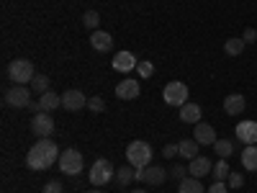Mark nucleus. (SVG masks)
Returning <instances> with one entry per match:
<instances>
[{
  "label": "nucleus",
  "mask_w": 257,
  "mask_h": 193,
  "mask_svg": "<svg viewBox=\"0 0 257 193\" xmlns=\"http://www.w3.org/2000/svg\"><path fill=\"white\" fill-rule=\"evenodd\" d=\"M137 64L139 62L132 52H118L113 57V70H118V72H132V70H137Z\"/></svg>",
  "instance_id": "2eb2a0df"
},
{
  "label": "nucleus",
  "mask_w": 257,
  "mask_h": 193,
  "mask_svg": "<svg viewBox=\"0 0 257 193\" xmlns=\"http://www.w3.org/2000/svg\"><path fill=\"white\" fill-rule=\"evenodd\" d=\"M213 149H216V155L219 157H231V152H234V142L231 139H216L213 142Z\"/></svg>",
  "instance_id": "b1692460"
},
{
  "label": "nucleus",
  "mask_w": 257,
  "mask_h": 193,
  "mask_svg": "<svg viewBox=\"0 0 257 193\" xmlns=\"http://www.w3.org/2000/svg\"><path fill=\"white\" fill-rule=\"evenodd\" d=\"M31 88H34L39 95H44V93L49 90V77H47V75H36V77L31 80Z\"/></svg>",
  "instance_id": "bb28decb"
},
{
  "label": "nucleus",
  "mask_w": 257,
  "mask_h": 193,
  "mask_svg": "<svg viewBox=\"0 0 257 193\" xmlns=\"http://www.w3.org/2000/svg\"><path fill=\"white\" fill-rule=\"evenodd\" d=\"M113 178H116V167L111 165V160L98 157V160L93 162V167H90V183H93L95 188H100V185H105V183H111Z\"/></svg>",
  "instance_id": "20e7f679"
},
{
  "label": "nucleus",
  "mask_w": 257,
  "mask_h": 193,
  "mask_svg": "<svg viewBox=\"0 0 257 193\" xmlns=\"http://www.w3.org/2000/svg\"><path fill=\"white\" fill-rule=\"evenodd\" d=\"M162 98H165L167 106H178V109H183V106L188 103V85L180 82V80L167 82L165 90H162Z\"/></svg>",
  "instance_id": "39448f33"
},
{
  "label": "nucleus",
  "mask_w": 257,
  "mask_h": 193,
  "mask_svg": "<svg viewBox=\"0 0 257 193\" xmlns=\"http://www.w3.org/2000/svg\"><path fill=\"white\" fill-rule=\"evenodd\" d=\"M242 165H244V170H249V173H254V170H257V144H247L244 147Z\"/></svg>",
  "instance_id": "6ab92c4d"
},
{
  "label": "nucleus",
  "mask_w": 257,
  "mask_h": 193,
  "mask_svg": "<svg viewBox=\"0 0 257 193\" xmlns=\"http://www.w3.org/2000/svg\"><path fill=\"white\" fill-rule=\"evenodd\" d=\"M88 109H90V111H95V114H100V111H105V101H103L100 95L88 98Z\"/></svg>",
  "instance_id": "c756f323"
},
{
  "label": "nucleus",
  "mask_w": 257,
  "mask_h": 193,
  "mask_svg": "<svg viewBox=\"0 0 257 193\" xmlns=\"http://www.w3.org/2000/svg\"><path fill=\"white\" fill-rule=\"evenodd\" d=\"M39 106H41V111H54L57 106H62V95H57V93H52V90H47L44 95L39 98Z\"/></svg>",
  "instance_id": "412c9836"
},
{
  "label": "nucleus",
  "mask_w": 257,
  "mask_h": 193,
  "mask_svg": "<svg viewBox=\"0 0 257 193\" xmlns=\"http://www.w3.org/2000/svg\"><path fill=\"white\" fill-rule=\"evenodd\" d=\"M211 170H213V165H211L208 157H193L190 165H188V173H190L193 178H203V175L211 173Z\"/></svg>",
  "instance_id": "dca6fc26"
},
{
  "label": "nucleus",
  "mask_w": 257,
  "mask_h": 193,
  "mask_svg": "<svg viewBox=\"0 0 257 193\" xmlns=\"http://www.w3.org/2000/svg\"><path fill=\"white\" fill-rule=\"evenodd\" d=\"M173 178H178V180H183V178H188V167H183V165H173Z\"/></svg>",
  "instance_id": "473e14b6"
},
{
  "label": "nucleus",
  "mask_w": 257,
  "mask_h": 193,
  "mask_svg": "<svg viewBox=\"0 0 257 193\" xmlns=\"http://www.w3.org/2000/svg\"><path fill=\"white\" fill-rule=\"evenodd\" d=\"M88 106V98H85L80 90H67V93H62V109H67V111H80Z\"/></svg>",
  "instance_id": "9d476101"
},
{
  "label": "nucleus",
  "mask_w": 257,
  "mask_h": 193,
  "mask_svg": "<svg viewBox=\"0 0 257 193\" xmlns=\"http://www.w3.org/2000/svg\"><path fill=\"white\" fill-rule=\"evenodd\" d=\"M126 160H128V165H134V167L152 165V162H149V160H152V144L144 142V139H134L132 144L126 147Z\"/></svg>",
  "instance_id": "f03ea898"
},
{
  "label": "nucleus",
  "mask_w": 257,
  "mask_h": 193,
  "mask_svg": "<svg viewBox=\"0 0 257 193\" xmlns=\"http://www.w3.org/2000/svg\"><path fill=\"white\" fill-rule=\"evenodd\" d=\"M226 188H229V185H226L224 180H213V185H211L206 193H226Z\"/></svg>",
  "instance_id": "72a5a7b5"
},
{
  "label": "nucleus",
  "mask_w": 257,
  "mask_h": 193,
  "mask_svg": "<svg viewBox=\"0 0 257 193\" xmlns=\"http://www.w3.org/2000/svg\"><path fill=\"white\" fill-rule=\"evenodd\" d=\"M237 139H242L244 144H257V121H242L237 124Z\"/></svg>",
  "instance_id": "f8f14e48"
},
{
  "label": "nucleus",
  "mask_w": 257,
  "mask_h": 193,
  "mask_svg": "<svg viewBox=\"0 0 257 193\" xmlns=\"http://www.w3.org/2000/svg\"><path fill=\"white\" fill-rule=\"evenodd\" d=\"M162 155H165L167 160H170V157H175V155H178V144H167V147L162 149Z\"/></svg>",
  "instance_id": "c9c22d12"
},
{
  "label": "nucleus",
  "mask_w": 257,
  "mask_h": 193,
  "mask_svg": "<svg viewBox=\"0 0 257 193\" xmlns=\"http://www.w3.org/2000/svg\"><path fill=\"white\" fill-rule=\"evenodd\" d=\"M193 139H196L198 144H211L213 147V142H216L219 137H216V132H213V126L211 124H196V132H193Z\"/></svg>",
  "instance_id": "ddd939ff"
},
{
  "label": "nucleus",
  "mask_w": 257,
  "mask_h": 193,
  "mask_svg": "<svg viewBox=\"0 0 257 193\" xmlns=\"http://www.w3.org/2000/svg\"><path fill=\"white\" fill-rule=\"evenodd\" d=\"M59 170L64 175H80L82 173V155L77 149H64L59 155Z\"/></svg>",
  "instance_id": "423d86ee"
},
{
  "label": "nucleus",
  "mask_w": 257,
  "mask_h": 193,
  "mask_svg": "<svg viewBox=\"0 0 257 193\" xmlns=\"http://www.w3.org/2000/svg\"><path fill=\"white\" fill-rule=\"evenodd\" d=\"M59 155L57 152V144L52 139H39L31 149H29V155H26V165L31 170H47L52 167L54 162H59Z\"/></svg>",
  "instance_id": "f257e3e1"
},
{
  "label": "nucleus",
  "mask_w": 257,
  "mask_h": 193,
  "mask_svg": "<svg viewBox=\"0 0 257 193\" xmlns=\"http://www.w3.org/2000/svg\"><path fill=\"white\" fill-rule=\"evenodd\" d=\"M82 24L88 26V29H93V31H95V29H98V24H100L98 11H88V13H85V16H82Z\"/></svg>",
  "instance_id": "cd10ccee"
},
{
  "label": "nucleus",
  "mask_w": 257,
  "mask_h": 193,
  "mask_svg": "<svg viewBox=\"0 0 257 193\" xmlns=\"http://www.w3.org/2000/svg\"><path fill=\"white\" fill-rule=\"evenodd\" d=\"M178 155L185 157V160L198 157V142H196V139H183V142L178 144Z\"/></svg>",
  "instance_id": "aec40b11"
},
{
  "label": "nucleus",
  "mask_w": 257,
  "mask_h": 193,
  "mask_svg": "<svg viewBox=\"0 0 257 193\" xmlns=\"http://www.w3.org/2000/svg\"><path fill=\"white\" fill-rule=\"evenodd\" d=\"M211 173H213V180H226V178H229V173H231V170H229V162L221 157L216 165H213Z\"/></svg>",
  "instance_id": "393cba45"
},
{
  "label": "nucleus",
  "mask_w": 257,
  "mask_h": 193,
  "mask_svg": "<svg viewBox=\"0 0 257 193\" xmlns=\"http://www.w3.org/2000/svg\"><path fill=\"white\" fill-rule=\"evenodd\" d=\"M226 180H229V183H226L229 188H242V183H244V178H242L239 173H229V178H226Z\"/></svg>",
  "instance_id": "2f4dec72"
},
{
  "label": "nucleus",
  "mask_w": 257,
  "mask_h": 193,
  "mask_svg": "<svg viewBox=\"0 0 257 193\" xmlns=\"http://www.w3.org/2000/svg\"><path fill=\"white\" fill-rule=\"evenodd\" d=\"M116 178H118V185H128V183L134 180V165H121Z\"/></svg>",
  "instance_id": "a878e982"
},
{
  "label": "nucleus",
  "mask_w": 257,
  "mask_h": 193,
  "mask_svg": "<svg viewBox=\"0 0 257 193\" xmlns=\"http://www.w3.org/2000/svg\"><path fill=\"white\" fill-rule=\"evenodd\" d=\"M36 75H34V62L31 59H13L8 64V80H13L16 85H26Z\"/></svg>",
  "instance_id": "7ed1b4c3"
},
{
  "label": "nucleus",
  "mask_w": 257,
  "mask_h": 193,
  "mask_svg": "<svg viewBox=\"0 0 257 193\" xmlns=\"http://www.w3.org/2000/svg\"><path fill=\"white\" fill-rule=\"evenodd\" d=\"M242 39H244V44H254V41H257V31L254 29H244Z\"/></svg>",
  "instance_id": "f704fd0d"
},
{
  "label": "nucleus",
  "mask_w": 257,
  "mask_h": 193,
  "mask_svg": "<svg viewBox=\"0 0 257 193\" xmlns=\"http://www.w3.org/2000/svg\"><path fill=\"white\" fill-rule=\"evenodd\" d=\"M244 39L242 36H234V39H226V44H224V52L229 54V57H239L242 52H244Z\"/></svg>",
  "instance_id": "5701e85b"
},
{
  "label": "nucleus",
  "mask_w": 257,
  "mask_h": 193,
  "mask_svg": "<svg viewBox=\"0 0 257 193\" xmlns=\"http://www.w3.org/2000/svg\"><path fill=\"white\" fill-rule=\"evenodd\" d=\"M201 116H203V111L198 103H185L180 109V121H185V124H201Z\"/></svg>",
  "instance_id": "a211bd4d"
},
{
  "label": "nucleus",
  "mask_w": 257,
  "mask_h": 193,
  "mask_svg": "<svg viewBox=\"0 0 257 193\" xmlns=\"http://www.w3.org/2000/svg\"><path fill=\"white\" fill-rule=\"evenodd\" d=\"M116 95H118L121 101H134V98H139V80H134V77L121 80V82L116 85Z\"/></svg>",
  "instance_id": "1a4fd4ad"
},
{
  "label": "nucleus",
  "mask_w": 257,
  "mask_h": 193,
  "mask_svg": "<svg viewBox=\"0 0 257 193\" xmlns=\"http://www.w3.org/2000/svg\"><path fill=\"white\" fill-rule=\"evenodd\" d=\"M178 193H206L203 190V183H201V178H183L180 180V188H178Z\"/></svg>",
  "instance_id": "4be33fe9"
},
{
  "label": "nucleus",
  "mask_w": 257,
  "mask_h": 193,
  "mask_svg": "<svg viewBox=\"0 0 257 193\" xmlns=\"http://www.w3.org/2000/svg\"><path fill=\"white\" fill-rule=\"evenodd\" d=\"M137 72H139V77H152L155 75V64L152 62H139L137 64Z\"/></svg>",
  "instance_id": "c85d7f7f"
},
{
  "label": "nucleus",
  "mask_w": 257,
  "mask_h": 193,
  "mask_svg": "<svg viewBox=\"0 0 257 193\" xmlns=\"http://www.w3.org/2000/svg\"><path fill=\"white\" fill-rule=\"evenodd\" d=\"M244 109H247V101H244V95H239V93H231V95H226V98H224V111H226L229 116H239Z\"/></svg>",
  "instance_id": "4468645a"
},
{
  "label": "nucleus",
  "mask_w": 257,
  "mask_h": 193,
  "mask_svg": "<svg viewBox=\"0 0 257 193\" xmlns=\"http://www.w3.org/2000/svg\"><path fill=\"white\" fill-rule=\"evenodd\" d=\"M31 132H34L36 137H41V139H49V137L54 134V119H52L47 111L34 114V119H31Z\"/></svg>",
  "instance_id": "0eeeda50"
},
{
  "label": "nucleus",
  "mask_w": 257,
  "mask_h": 193,
  "mask_svg": "<svg viewBox=\"0 0 257 193\" xmlns=\"http://www.w3.org/2000/svg\"><path fill=\"white\" fill-rule=\"evenodd\" d=\"M132 193H147V190H132Z\"/></svg>",
  "instance_id": "4c0bfd02"
},
{
  "label": "nucleus",
  "mask_w": 257,
  "mask_h": 193,
  "mask_svg": "<svg viewBox=\"0 0 257 193\" xmlns=\"http://www.w3.org/2000/svg\"><path fill=\"white\" fill-rule=\"evenodd\" d=\"M41 193H64V188H62L59 180H47V185H44V190H41Z\"/></svg>",
  "instance_id": "7c9ffc66"
},
{
  "label": "nucleus",
  "mask_w": 257,
  "mask_h": 193,
  "mask_svg": "<svg viewBox=\"0 0 257 193\" xmlns=\"http://www.w3.org/2000/svg\"><path fill=\"white\" fill-rule=\"evenodd\" d=\"M90 47H93L95 52H111V49H113V36H111L108 31L95 29V31L90 34Z\"/></svg>",
  "instance_id": "9b49d317"
},
{
  "label": "nucleus",
  "mask_w": 257,
  "mask_h": 193,
  "mask_svg": "<svg viewBox=\"0 0 257 193\" xmlns=\"http://www.w3.org/2000/svg\"><path fill=\"white\" fill-rule=\"evenodd\" d=\"M29 103H31V90L26 85H16L6 93V106H11V109H29Z\"/></svg>",
  "instance_id": "6e6552de"
},
{
  "label": "nucleus",
  "mask_w": 257,
  "mask_h": 193,
  "mask_svg": "<svg viewBox=\"0 0 257 193\" xmlns=\"http://www.w3.org/2000/svg\"><path fill=\"white\" fill-rule=\"evenodd\" d=\"M165 178H167V170H165V167H160V165H147L142 180L149 183V185H162Z\"/></svg>",
  "instance_id": "f3484780"
},
{
  "label": "nucleus",
  "mask_w": 257,
  "mask_h": 193,
  "mask_svg": "<svg viewBox=\"0 0 257 193\" xmlns=\"http://www.w3.org/2000/svg\"><path fill=\"white\" fill-rule=\"evenodd\" d=\"M88 193H103V190H98V188H95V190H88Z\"/></svg>",
  "instance_id": "e433bc0d"
}]
</instances>
